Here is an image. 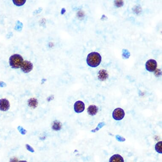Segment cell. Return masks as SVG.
<instances>
[{"mask_svg": "<svg viewBox=\"0 0 162 162\" xmlns=\"http://www.w3.org/2000/svg\"><path fill=\"white\" fill-rule=\"evenodd\" d=\"M101 61V56L98 52H91L87 56V64L91 67H96L100 65Z\"/></svg>", "mask_w": 162, "mask_h": 162, "instance_id": "cell-1", "label": "cell"}, {"mask_svg": "<svg viewBox=\"0 0 162 162\" xmlns=\"http://www.w3.org/2000/svg\"><path fill=\"white\" fill-rule=\"evenodd\" d=\"M24 61L23 57L19 54H14L12 55L9 59V65L12 68L18 69Z\"/></svg>", "mask_w": 162, "mask_h": 162, "instance_id": "cell-2", "label": "cell"}, {"mask_svg": "<svg viewBox=\"0 0 162 162\" xmlns=\"http://www.w3.org/2000/svg\"><path fill=\"white\" fill-rule=\"evenodd\" d=\"M21 70L25 73H28L32 71L33 68V65L30 61L25 60L23 61V63L20 67Z\"/></svg>", "mask_w": 162, "mask_h": 162, "instance_id": "cell-3", "label": "cell"}, {"mask_svg": "<svg viewBox=\"0 0 162 162\" xmlns=\"http://www.w3.org/2000/svg\"><path fill=\"white\" fill-rule=\"evenodd\" d=\"M125 116V112L122 108H118L114 109L112 112V117L115 120L120 121L122 120Z\"/></svg>", "mask_w": 162, "mask_h": 162, "instance_id": "cell-4", "label": "cell"}, {"mask_svg": "<svg viewBox=\"0 0 162 162\" xmlns=\"http://www.w3.org/2000/svg\"><path fill=\"white\" fill-rule=\"evenodd\" d=\"M157 67V63L156 60L153 59L148 60L145 63V68L148 71L154 72Z\"/></svg>", "mask_w": 162, "mask_h": 162, "instance_id": "cell-5", "label": "cell"}, {"mask_svg": "<svg viewBox=\"0 0 162 162\" xmlns=\"http://www.w3.org/2000/svg\"><path fill=\"white\" fill-rule=\"evenodd\" d=\"M10 108V103L9 101L6 99H0V110L2 111H6Z\"/></svg>", "mask_w": 162, "mask_h": 162, "instance_id": "cell-6", "label": "cell"}, {"mask_svg": "<svg viewBox=\"0 0 162 162\" xmlns=\"http://www.w3.org/2000/svg\"><path fill=\"white\" fill-rule=\"evenodd\" d=\"M85 109V105L84 102L81 101H78L75 103L74 109L76 113H81L84 111Z\"/></svg>", "mask_w": 162, "mask_h": 162, "instance_id": "cell-7", "label": "cell"}, {"mask_svg": "<svg viewBox=\"0 0 162 162\" xmlns=\"http://www.w3.org/2000/svg\"><path fill=\"white\" fill-rule=\"evenodd\" d=\"M108 77V73H107V71L105 70H101L98 73V78L100 81H103L106 80Z\"/></svg>", "mask_w": 162, "mask_h": 162, "instance_id": "cell-8", "label": "cell"}, {"mask_svg": "<svg viewBox=\"0 0 162 162\" xmlns=\"http://www.w3.org/2000/svg\"><path fill=\"white\" fill-rule=\"evenodd\" d=\"M98 110L99 109L97 107L94 105L90 106L87 109L88 114L92 116L96 115L98 112Z\"/></svg>", "mask_w": 162, "mask_h": 162, "instance_id": "cell-9", "label": "cell"}, {"mask_svg": "<svg viewBox=\"0 0 162 162\" xmlns=\"http://www.w3.org/2000/svg\"><path fill=\"white\" fill-rule=\"evenodd\" d=\"M109 162H124L122 157L118 154L113 155L109 159Z\"/></svg>", "mask_w": 162, "mask_h": 162, "instance_id": "cell-10", "label": "cell"}, {"mask_svg": "<svg viewBox=\"0 0 162 162\" xmlns=\"http://www.w3.org/2000/svg\"><path fill=\"white\" fill-rule=\"evenodd\" d=\"M28 104L30 107L32 108H35L37 106V99L34 98H31L28 100Z\"/></svg>", "mask_w": 162, "mask_h": 162, "instance_id": "cell-11", "label": "cell"}, {"mask_svg": "<svg viewBox=\"0 0 162 162\" xmlns=\"http://www.w3.org/2000/svg\"><path fill=\"white\" fill-rule=\"evenodd\" d=\"M62 127V124L60 122L56 121L54 122L52 125V128L55 131L60 130Z\"/></svg>", "mask_w": 162, "mask_h": 162, "instance_id": "cell-12", "label": "cell"}, {"mask_svg": "<svg viewBox=\"0 0 162 162\" xmlns=\"http://www.w3.org/2000/svg\"><path fill=\"white\" fill-rule=\"evenodd\" d=\"M14 4L17 6H20L24 5L27 1L26 0H13Z\"/></svg>", "mask_w": 162, "mask_h": 162, "instance_id": "cell-13", "label": "cell"}, {"mask_svg": "<svg viewBox=\"0 0 162 162\" xmlns=\"http://www.w3.org/2000/svg\"><path fill=\"white\" fill-rule=\"evenodd\" d=\"M155 149L158 153H162V141H160L156 144Z\"/></svg>", "mask_w": 162, "mask_h": 162, "instance_id": "cell-14", "label": "cell"}, {"mask_svg": "<svg viewBox=\"0 0 162 162\" xmlns=\"http://www.w3.org/2000/svg\"><path fill=\"white\" fill-rule=\"evenodd\" d=\"M130 52L127 49H123L122 51V56L124 59H128L130 57Z\"/></svg>", "mask_w": 162, "mask_h": 162, "instance_id": "cell-15", "label": "cell"}, {"mask_svg": "<svg viewBox=\"0 0 162 162\" xmlns=\"http://www.w3.org/2000/svg\"><path fill=\"white\" fill-rule=\"evenodd\" d=\"M23 25L20 21H17V26L15 27V29L16 30H21L23 27Z\"/></svg>", "mask_w": 162, "mask_h": 162, "instance_id": "cell-16", "label": "cell"}, {"mask_svg": "<svg viewBox=\"0 0 162 162\" xmlns=\"http://www.w3.org/2000/svg\"><path fill=\"white\" fill-rule=\"evenodd\" d=\"M124 1H115V6L118 7H120L123 6L124 5Z\"/></svg>", "mask_w": 162, "mask_h": 162, "instance_id": "cell-17", "label": "cell"}, {"mask_svg": "<svg viewBox=\"0 0 162 162\" xmlns=\"http://www.w3.org/2000/svg\"><path fill=\"white\" fill-rule=\"evenodd\" d=\"M17 129H18V130L19 131V132H20V133L22 134V135H24L25 134L27 133V131L23 128L22 127H20V126H19V127H17Z\"/></svg>", "mask_w": 162, "mask_h": 162, "instance_id": "cell-18", "label": "cell"}, {"mask_svg": "<svg viewBox=\"0 0 162 162\" xmlns=\"http://www.w3.org/2000/svg\"><path fill=\"white\" fill-rule=\"evenodd\" d=\"M26 147H27V149H28V150H29V151H31V152H34V150H33V149L31 147L30 145H29V144H27V145H26Z\"/></svg>", "mask_w": 162, "mask_h": 162, "instance_id": "cell-19", "label": "cell"}, {"mask_svg": "<svg viewBox=\"0 0 162 162\" xmlns=\"http://www.w3.org/2000/svg\"><path fill=\"white\" fill-rule=\"evenodd\" d=\"M6 86V84L5 83L3 82V81H0V87L3 88V87H5Z\"/></svg>", "mask_w": 162, "mask_h": 162, "instance_id": "cell-20", "label": "cell"}, {"mask_svg": "<svg viewBox=\"0 0 162 162\" xmlns=\"http://www.w3.org/2000/svg\"><path fill=\"white\" fill-rule=\"evenodd\" d=\"M65 12H66V10H65V9L63 8V9L61 10V14H63L65 13Z\"/></svg>", "mask_w": 162, "mask_h": 162, "instance_id": "cell-21", "label": "cell"}, {"mask_svg": "<svg viewBox=\"0 0 162 162\" xmlns=\"http://www.w3.org/2000/svg\"><path fill=\"white\" fill-rule=\"evenodd\" d=\"M18 162H27L26 161H19Z\"/></svg>", "mask_w": 162, "mask_h": 162, "instance_id": "cell-22", "label": "cell"}]
</instances>
